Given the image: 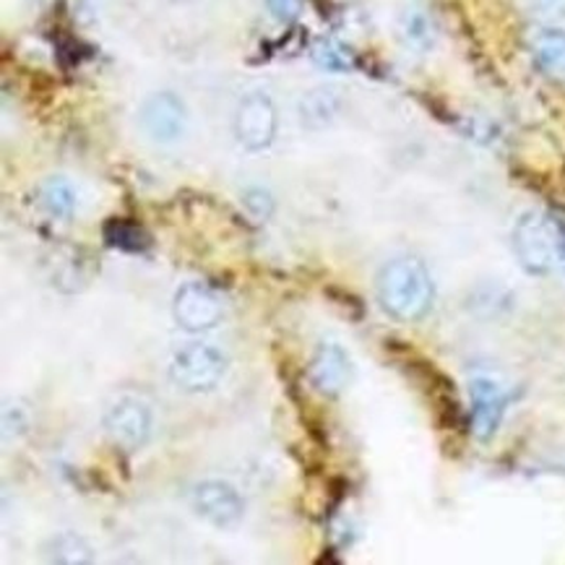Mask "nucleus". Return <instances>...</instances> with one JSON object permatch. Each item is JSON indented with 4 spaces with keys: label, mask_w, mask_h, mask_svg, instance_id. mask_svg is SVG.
I'll use <instances>...</instances> for the list:
<instances>
[{
    "label": "nucleus",
    "mask_w": 565,
    "mask_h": 565,
    "mask_svg": "<svg viewBox=\"0 0 565 565\" xmlns=\"http://www.w3.org/2000/svg\"><path fill=\"white\" fill-rule=\"evenodd\" d=\"M227 375V354L212 342H191L172 354L170 379L185 394H209Z\"/></svg>",
    "instance_id": "7ed1b4c3"
},
{
    "label": "nucleus",
    "mask_w": 565,
    "mask_h": 565,
    "mask_svg": "<svg viewBox=\"0 0 565 565\" xmlns=\"http://www.w3.org/2000/svg\"><path fill=\"white\" fill-rule=\"evenodd\" d=\"M379 300L388 316L398 321H419L436 300V285L419 258L402 256L388 260L375 281Z\"/></svg>",
    "instance_id": "f257e3e1"
},
{
    "label": "nucleus",
    "mask_w": 565,
    "mask_h": 565,
    "mask_svg": "<svg viewBox=\"0 0 565 565\" xmlns=\"http://www.w3.org/2000/svg\"><path fill=\"white\" fill-rule=\"evenodd\" d=\"M241 199H243L245 212H248L253 220H256V222L271 220V214H274L271 191H266V188H260V185H250V188H245Z\"/></svg>",
    "instance_id": "a211bd4d"
},
{
    "label": "nucleus",
    "mask_w": 565,
    "mask_h": 565,
    "mask_svg": "<svg viewBox=\"0 0 565 565\" xmlns=\"http://www.w3.org/2000/svg\"><path fill=\"white\" fill-rule=\"evenodd\" d=\"M313 61L318 68L331 71V74H347L354 68V53L337 40H321L313 45Z\"/></svg>",
    "instance_id": "f3484780"
},
{
    "label": "nucleus",
    "mask_w": 565,
    "mask_h": 565,
    "mask_svg": "<svg viewBox=\"0 0 565 565\" xmlns=\"http://www.w3.org/2000/svg\"><path fill=\"white\" fill-rule=\"evenodd\" d=\"M398 34H402L404 45L419 55L430 53L438 42V29L433 24L430 13L419 9V6H409V9L402 11V17H398Z\"/></svg>",
    "instance_id": "9b49d317"
},
{
    "label": "nucleus",
    "mask_w": 565,
    "mask_h": 565,
    "mask_svg": "<svg viewBox=\"0 0 565 565\" xmlns=\"http://www.w3.org/2000/svg\"><path fill=\"white\" fill-rule=\"evenodd\" d=\"M42 206L50 216H57V220H68L71 214L76 212V188L68 183L65 178H50L40 191Z\"/></svg>",
    "instance_id": "2eb2a0df"
},
{
    "label": "nucleus",
    "mask_w": 565,
    "mask_h": 565,
    "mask_svg": "<svg viewBox=\"0 0 565 565\" xmlns=\"http://www.w3.org/2000/svg\"><path fill=\"white\" fill-rule=\"evenodd\" d=\"M537 9L545 17H565V0H537Z\"/></svg>",
    "instance_id": "aec40b11"
},
{
    "label": "nucleus",
    "mask_w": 565,
    "mask_h": 565,
    "mask_svg": "<svg viewBox=\"0 0 565 565\" xmlns=\"http://www.w3.org/2000/svg\"><path fill=\"white\" fill-rule=\"evenodd\" d=\"M141 130L157 143H175L185 134L188 110L183 99L172 92H154L143 99L139 110Z\"/></svg>",
    "instance_id": "6e6552de"
},
{
    "label": "nucleus",
    "mask_w": 565,
    "mask_h": 565,
    "mask_svg": "<svg viewBox=\"0 0 565 565\" xmlns=\"http://www.w3.org/2000/svg\"><path fill=\"white\" fill-rule=\"evenodd\" d=\"M45 557L50 563L61 565H89L97 561L94 547L76 532L55 534V537L45 545Z\"/></svg>",
    "instance_id": "4468645a"
},
{
    "label": "nucleus",
    "mask_w": 565,
    "mask_h": 565,
    "mask_svg": "<svg viewBox=\"0 0 565 565\" xmlns=\"http://www.w3.org/2000/svg\"><path fill=\"white\" fill-rule=\"evenodd\" d=\"M191 505L214 529H235L245 516V501L235 484L204 480L191 490Z\"/></svg>",
    "instance_id": "423d86ee"
},
{
    "label": "nucleus",
    "mask_w": 565,
    "mask_h": 565,
    "mask_svg": "<svg viewBox=\"0 0 565 565\" xmlns=\"http://www.w3.org/2000/svg\"><path fill=\"white\" fill-rule=\"evenodd\" d=\"M271 17L281 21V24H292V21L300 17L302 0H266Z\"/></svg>",
    "instance_id": "6ab92c4d"
},
{
    "label": "nucleus",
    "mask_w": 565,
    "mask_h": 565,
    "mask_svg": "<svg viewBox=\"0 0 565 565\" xmlns=\"http://www.w3.org/2000/svg\"><path fill=\"white\" fill-rule=\"evenodd\" d=\"M563 232L550 216L524 212L513 224V250L529 274H547L561 260Z\"/></svg>",
    "instance_id": "f03ea898"
},
{
    "label": "nucleus",
    "mask_w": 565,
    "mask_h": 565,
    "mask_svg": "<svg viewBox=\"0 0 565 565\" xmlns=\"http://www.w3.org/2000/svg\"><path fill=\"white\" fill-rule=\"evenodd\" d=\"M103 237L110 248L126 250V253H143L151 245L149 235L139 224L126 220H110L103 227Z\"/></svg>",
    "instance_id": "dca6fc26"
},
{
    "label": "nucleus",
    "mask_w": 565,
    "mask_h": 565,
    "mask_svg": "<svg viewBox=\"0 0 565 565\" xmlns=\"http://www.w3.org/2000/svg\"><path fill=\"white\" fill-rule=\"evenodd\" d=\"M469 398H472V433L477 440H490L503 423L505 407H509L511 394L501 386V381L490 379V375H477L469 381Z\"/></svg>",
    "instance_id": "1a4fd4ad"
},
{
    "label": "nucleus",
    "mask_w": 565,
    "mask_h": 565,
    "mask_svg": "<svg viewBox=\"0 0 565 565\" xmlns=\"http://www.w3.org/2000/svg\"><path fill=\"white\" fill-rule=\"evenodd\" d=\"M339 107H342V99H339L334 89H313L300 99L297 110H300L302 126L310 130H321L334 122Z\"/></svg>",
    "instance_id": "ddd939ff"
},
{
    "label": "nucleus",
    "mask_w": 565,
    "mask_h": 565,
    "mask_svg": "<svg viewBox=\"0 0 565 565\" xmlns=\"http://www.w3.org/2000/svg\"><path fill=\"white\" fill-rule=\"evenodd\" d=\"M235 136L243 149L264 151L277 136V107L264 92H253L241 99L235 113Z\"/></svg>",
    "instance_id": "0eeeda50"
},
{
    "label": "nucleus",
    "mask_w": 565,
    "mask_h": 565,
    "mask_svg": "<svg viewBox=\"0 0 565 565\" xmlns=\"http://www.w3.org/2000/svg\"><path fill=\"white\" fill-rule=\"evenodd\" d=\"M154 415L139 396H118L105 412V433L122 451H139L151 438Z\"/></svg>",
    "instance_id": "20e7f679"
},
{
    "label": "nucleus",
    "mask_w": 565,
    "mask_h": 565,
    "mask_svg": "<svg viewBox=\"0 0 565 565\" xmlns=\"http://www.w3.org/2000/svg\"><path fill=\"white\" fill-rule=\"evenodd\" d=\"M534 63L553 78H565V32L557 26L540 29L532 40Z\"/></svg>",
    "instance_id": "f8f14e48"
},
{
    "label": "nucleus",
    "mask_w": 565,
    "mask_h": 565,
    "mask_svg": "<svg viewBox=\"0 0 565 565\" xmlns=\"http://www.w3.org/2000/svg\"><path fill=\"white\" fill-rule=\"evenodd\" d=\"M172 316L188 334H201L220 326L224 316L222 297L204 281H185L172 297Z\"/></svg>",
    "instance_id": "39448f33"
},
{
    "label": "nucleus",
    "mask_w": 565,
    "mask_h": 565,
    "mask_svg": "<svg viewBox=\"0 0 565 565\" xmlns=\"http://www.w3.org/2000/svg\"><path fill=\"white\" fill-rule=\"evenodd\" d=\"M308 379L323 396H337L350 381V354L334 342H326L310 360Z\"/></svg>",
    "instance_id": "9d476101"
}]
</instances>
